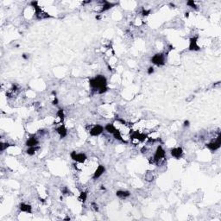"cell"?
Instances as JSON below:
<instances>
[{
    "label": "cell",
    "instance_id": "obj_1",
    "mask_svg": "<svg viewBox=\"0 0 221 221\" xmlns=\"http://www.w3.org/2000/svg\"><path fill=\"white\" fill-rule=\"evenodd\" d=\"M90 86L93 90H97L98 93H104L106 92L107 87H106V79L103 75H98L92 79L90 80L89 81Z\"/></svg>",
    "mask_w": 221,
    "mask_h": 221
},
{
    "label": "cell",
    "instance_id": "obj_2",
    "mask_svg": "<svg viewBox=\"0 0 221 221\" xmlns=\"http://www.w3.org/2000/svg\"><path fill=\"white\" fill-rule=\"evenodd\" d=\"M165 56L166 55L164 54H156L152 57L151 61L155 65L161 67L165 64Z\"/></svg>",
    "mask_w": 221,
    "mask_h": 221
},
{
    "label": "cell",
    "instance_id": "obj_3",
    "mask_svg": "<svg viewBox=\"0 0 221 221\" xmlns=\"http://www.w3.org/2000/svg\"><path fill=\"white\" fill-rule=\"evenodd\" d=\"M220 144H221V135L218 134V137H217V138H216L214 141H212V142H211V143H209V144H206V147H207L209 150L214 151V150H217L218 149H219Z\"/></svg>",
    "mask_w": 221,
    "mask_h": 221
},
{
    "label": "cell",
    "instance_id": "obj_4",
    "mask_svg": "<svg viewBox=\"0 0 221 221\" xmlns=\"http://www.w3.org/2000/svg\"><path fill=\"white\" fill-rule=\"evenodd\" d=\"M71 158L73 160V161H75L76 162H79V163H83V162H85V161L86 160V154H84V153H77V152H75V151H73L72 153H71Z\"/></svg>",
    "mask_w": 221,
    "mask_h": 221
},
{
    "label": "cell",
    "instance_id": "obj_5",
    "mask_svg": "<svg viewBox=\"0 0 221 221\" xmlns=\"http://www.w3.org/2000/svg\"><path fill=\"white\" fill-rule=\"evenodd\" d=\"M104 130V128L102 125H96L92 126V127L90 129L89 132H90V135H91L92 137H98V136H99V135H101V134L103 133Z\"/></svg>",
    "mask_w": 221,
    "mask_h": 221
},
{
    "label": "cell",
    "instance_id": "obj_6",
    "mask_svg": "<svg viewBox=\"0 0 221 221\" xmlns=\"http://www.w3.org/2000/svg\"><path fill=\"white\" fill-rule=\"evenodd\" d=\"M189 50H193V51H198L199 50V47L198 45V37L197 36H193V37H191L190 40H189Z\"/></svg>",
    "mask_w": 221,
    "mask_h": 221
},
{
    "label": "cell",
    "instance_id": "obj_7",
    "mask_svg": "<svg viewBox=\"0 0 221 221\" xmlns=\"http://www.w3.org/2000/svg\"><path fill=\"white\" fill-rule=\"evenodd\" d=\"M183 155V150L181 148L177 147V148H174L171 150V156L176 159H179L181 157V156Z\"/></svg>",
    "mask_w": 221,
    "mask_h": 221
},
{
    "label": "cell",
    "instance_id": "obj_8",
    "mask_svg": "<svg viewBox=\"0 0 221 221\" xmlns=\"http://www.w3.org/2000/svg\"><path fill=\"white\" fill-rule=\"evenodd\" d=\"M104 171H105V168L103 166V165H99V166H98V168H97V169L95 170V172L93 173V176H92V178L94 179V180H96V179H98V178H99L104 173Z\"/></svg>",
    "mask_w": 221,
    "mask_h": 221
},
{
    "label": "cell",
    "instance_id": "obj_9",
    "mask_svg": "<svg viewBox=\"0 0 221 221\" xmlns=\"http://www.w3.org/2000/svg\"><path fill=\"white\" fill-rule=\"evenodd\" d=\"M19 210L21 212H26V213H32V207L30 205L25 204V203H21L19 205Z\"/></svg>",
    "mask_w": 221,
    "mask_h": 221
},
{
    "label": "cell",
    "instance_id": "obj_10",
    "mask_svg": "<svg viewBox=\"0 0 221 221\" xmlns=\"http://www.w3.org/2000/svg\"><path fill=\"white\" fill-rule=\"evenodd\" d=\"M56 132L59 134V136H60L61 138H64V137L67 136V131L66 126H65L64 125H60V126L56 129Z\"/></svg>",
    "mask_w": 221,
    "mask_h": 221
},
{
    "label": "cell",
    "instance_id": "obj_11",
    "mask_svg": "<svg viewBox=\"0 0 221 221\" xmlns=\"http://www.w3.org/2000/svg\"><path fill=\"white\" fill-rule=\"evenodd\" d=\"M38 144H39L38 139H37L35 136H33V137H30V138L28 139V141L26 142V146H28V147L37 146Z\"/></svg>",
    "mask_w": 221,
    "mask_h": 221
},
{
    "label": "cell",
    "instance_id": "obj_12",
    "mask_svg": "<svg viewBox=\"0 0 221 221\" xmlns=\"http://www.w3.org/2000/svg\"><path fill=\"white\" fill-rule=\"evenodd\" d=\"M116 130H117V128H116V126L113 124H107L104 126V131H107L110 134H113Z\"/></svg>",
    "mask_w": 221,
    "mask_h": 221
},
{
    "label": "cell",
    "instance_id": "obj_13",
    "mask_svg": "<svg viewBox=\"0 0 221 221\" xmlns=\"http://www.w3.org/2000/svg\"><path fill=\"white\" fill-rule=\"evenodd\" d=\"M116 194H117L118 197H119L121 199H125V198H127V197H129L131 195L129 191H122V190L117 191Z\"/></svg>",
    "mask_w": 221,
    "mask_h": 221
},
{
    "label": "cell",
    "instance_id": "obj_14",
    "mask_svg": "<svg viewBox=\"0 0 221 221\" xmlns=\"http://www.w3.org/2000/svg\"><path fill=\"white\" fill-rule=\"evenodd\" d=\"M39 149V147L38 146H33V147H29V149L27 150V154L28 155H30V156H32V155H34L36 152V150Z\"/></svg>",
    "mask_w": 221,
    "mask_h": 221
},
{
    "label": "cell",
    "instance_id": "obj_15",
    "mask_svg": "<svg viewBox=\"0 0 221 221\" xmlns=\"http://www.w3.org/2000/svg\"><path fill=\"white\" fill-rule=\"evenodd\" d=\"M86 197H87V193H86V192H81L80 194L79 199H80V201H81V202L84 203V202L86 200Z\"/></svg>",
    "mask_w": 221,
    "mask_h": 221
},
{
    "label": "cell",
    "instance_id": "obj_16",
    "mask_svg": "<svg viewBox=\"0 0 221 221\" xmlns=\"http://www.w3.org/2000/svg\"><path fill=\"white\" fill-rule=\"evenodd\" d=\"M10 146L9 144H4V143H1V144H0V150H1V151H4L5 149H7L8 147Z\"/></svg>",
    "mask_w": 221,
    "mask_h": 221
},
{
    "label": "cell",
    "instance_id": "obj_17",
    "mask_svg": "<svg viewBox=\"0 0 221 221\" xmlns=\"http://www.w3.org/2000/svg\"><path fill=\"white\" fill-rule=\"evenodd\" d=\"M187 5H189V6H191L192 8L197 9V6L195 5V3H194L193 1H188V2L187 3Z\"/></svg>",
    "mask_w": 221,
    "mask_h": 221
},
{
    "label": "cell",
    "instance_id": "obj_18",
    "mask_svg": "<svg viewBox=\"0 0 221 221\" xmlns=\"http://www.w3.org/2000/svg\"><path fill=\"white\" fill-rule=\"evenodd\" d=\"M91 206H92V208L94 210V211H98V205L96 204V203H92L91 204Z\"/></svg>",
    "mask_w": 221,
    "mask_h": 221
},
{
    "label": "cell",
    "instance_id": "obj_19",
    "mask_svg": "<svg viewBox=\"0 0 221 221\" xmlns=\"http://www.w3.org/2000/svg\"><path fill=\"white\" fill-rule=\"evenodd\" d=\"M154 73V67H150L149 69H148V73L149 74H152Z\"/></svg>",
    "mask_w": 221,
    "mask_h": 221
},
{
    "label": "cell",
    "instance_id": "obj_20",
    "mask_svg": "<svg viewBox=\"0 0 221 221\" xmlns=\"http://www.w3.org/2000/svg\"><path fill=\"white\" fill-rule=\"evenodd\" d=\"M184 126H185V127H186V126H187V127L189 126V121H188V120H187V121L184 122Z\"/></svg>",
    "mask_w": 221,
    "mask_h": 221
},
{
    "label": "cell",
    "instance_id": "obj_21",
    "mask_svg": "<svg viewBox=\"0 0 221 221\" xmlns=\"http://www.w3.org/2000/svg\"><path fill=\"white\" fill-rule=\"evenodd\" d=\"M23 58H24V59H28V58H29V55L24 54V55H23Z\"/></svg>",
    "mask_w": 221,
    "mask_h": 221
}]
</instances>
